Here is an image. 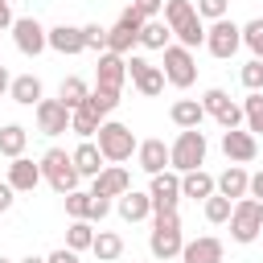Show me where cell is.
<instances>
[{"instance_id":"cell-1","label":"cell","mask_w":263,"mask_h":263,"mask_svg":"<svg viewBox=\"0 0 263 263\" xmlns=\"http://www.w3.org/2000/svg\"><path fill=\"white\" fill-rule=\"evenodd\" d=\"M164 25L173 29V37L189 49L205 45V21L197 16V4L193 0H164Z\"/></svg>"},{"instance_id":"cell-2","label":"cell","mask_w":263,"mask_h":263,"mask_svg":"<svg viewBox=\"0 0 263 263\" xmlns=\"http://www.w3.org/2000/svg\"><path fill=\"white\" fill-rule=\"evenodd\" d=\"M181 247H185V238H181V214L177 210H156L152 214V234H148V251H152V259H181Z\"/></svg>"},{"instance_id":"cell-3","label":"cell","mask_w":263,"mask_h":263,"mask_svg":"<svg viewBox=\"0 0 263 263\" xmlns=\"http://www.w3.org/2000/svg\"><path fill=\"white\" fill-rule=\"evenodd\" d=\"M95 144H99V152H103L111 164L132 160V152L140 148V140L132 136V127H127V123H119V119H103V127H99V136H95Z\"/></svg>"},{"instance_id":"cell-4","label":"cell","mask_w":263,"mask_h":263,"mask_svg":"<svg viewBox=\"0 0 263 263\" xmlns=\"http://www.w3.org/2000/svg\"><path fill=\"white\" fill-rule=\"evenodd\" d=\"M205 132L201 127H181V136L168 144V156H173V168L177 173H189V168H201L205 164Z\"/></svg>"},{"instance_id":"cell-5","label":"cell","mask_w":263,"mask_h":263,"mask_svg":"<svg viewBox=\"0 0 263 263\" xmlns=\"http://www.w3.org/2000/svg\"><path fill=\"white\" fill-rule=\"evenodd\" d=\"M263 234V201H255L251 193L247 197H238L234 201V210H230V238L234 242H255Z\"/></svg>"},{"instance_id":"cell-6","label":"cell","mask_w":263,"mask_h":263,"mask_svg":"<svg viewBox=\"0 0 263 263\" xmlns=\"http://www.w3.org/2000/svg\"><path fill=\"white\" fill-rule=\"evenodd\" d=\"M164 78H168V86H177V90H189L193 82H197V58H193V49L189 45H164Z\"/></svg>"},{"instance_id":"cell-7","label":"cell","mask_w":263,"mask_h":263,"mask_svg":"<svg viewBox=\"0 0 263 263\" xmlns=\"http://www.w3.org/2000/svg\"><path fill=\"white\" fill-rule=\"evenodd\" d=\"M41 177L49 181V189L53 193H70V189H78V168H74V156L70 152H62V148H49L45 156H41Z\"/></svg>"},{"instance_id":"cell-8","label":"cell","mask_w":263,"mask_h":263,"mask_svg":"<svg viewBox=\"0 0 263 263\" xmlns=\"http://www.w3.org/2000/svg\"><path fill=\"white\" fill-rule=\"evenodd\" d=\"M238 45H242V25H234L230 16L210 21V29H205V49H210L218 62L234 58V53H238Z\"/></svg>"},{"instance_id":"cell-9","label":"cell","mask_w":263,"mask_h":263,"mask_svg":"<svg viewBox=\"0 0 263 263\" xmlns=\"http://www.w3.org/2000/svg\"><path fill=\"white\" fill-rule=\"evenodd\" d=\"M12 41L25 58H37L41 49H49V29L37 21V16H16L12 21Z\"/></svg>"},{"instance_id":"cell-10","label":"cell","mask_w":263,"mask_h":263,"mask_svg":"<svg viewBox=\"0 0 263 263\" xmlns=\"http://www.w3.org/2000/svg\"><path fill=\"white\" fill-rule=\"evenodd\" d=\"M201 107H205V115H214V119L222 123V132H230V127L242 123V107L230 103V95H226L222 86H210V90L201 95Z\"/></svg>"},{"instance_id":"cell-11","label":"cell","mask_w":263,"mask_h":263,"mask_svg":"<svg viewBox=\"0 0 263 263\" xmlns=\"http://www.w3.org/2000/svg\"><path fill=\"white\" fill-rule=\"evenodd\" d=\"M33 115H37V132H41V136H62V132H70V107H66L62 99H41V103L33 107Z\"/></svg>"},{"instance_id":"cell-12","label":"cell","mask_w":263,"mask_h":263,"mask_svg":"<svg viewBox=\"0 0 263 263\" xmlns=\"http://www.w3.org/2000/svg\"><path fill=\"white\" fill-rule=\"evenodd\" d=\"M148 197H152V214L156 210H177V201H181V173L177 168L156 173L152 185H148Z\"/></svg>"},{"instance_id":"cell-13","label":"cell","mask_w":263,"mask_h":263,"mask_svg":"<svg viewBox=\"0 0 263 263\" xmlns=\"http://www.w3.org/2000/svg\"><path fill=\"white\" fill-rule=\"evenodd\" d=\"M127 74H132V82H136V90L144 95V99H156L160 90H164V70L160 66H152V62H144V58H127Z\"/></svg>"},{"instance_id":"cell-14","label":"cell","mask_w":263,"mask_h":263,"mask_svg":"<svg viewBox=\"0 0 263 263\" xmlns=\"http://www.w3.org/2000/svg\"><path fill=\"white\" fill-rule=\"evenodd\" d=\"M222 152H226L230 164H247V160H255V156H259L255 132H247V127H230V132H222Z\"/></svg>"},{"instance_id":"cell-15","label":"cell","mask_w":263,"mask_h":263,"mask_svg":"<svg viewBox=\"0 0 263 263\" xmlns=\"http://www.w3.org/2000/svg\"><path fill=\"white\" fill-rule=\"evenodd\" d=\"M123 82H127V58H123V53L103 49V53H99V66H95V86L123 90Z\"/></svg>"},{"instance_id":"cell-16","label":"cell","mask_w":263,"mask_h":263,"mask_svg":"<svg viewBox=\"0 0 263 263\" xmlns=\"http://www.w3.org/2000/svg\"><path fill=\"white\" fill-rule=\"evenodd\" d=\"M127 189H132V177H127L123 164H107V168L90 181V193H95V197H123Z\"/></svg>"},{"instance_id":"cell-17","label":"cell","mask_w":263,"mask_h":263,"mask_svg":"<svg viewBox=\"0 0 263 263\" xmlns=\"http://www.w3.org/2000/svg\"><path fill=\"white\" fill-rule=\"evenodd\" d=\"M136 160H140V168H144L148 177H156V173L173 168V156H168V144H164V140H140Z\"/></svg>"},{"instance_id":"cell-18","label":"cell","mask_w":263,"mask_h":263,"mask_svg":"<svg viewBox=\"0 0 263 263\" xmlns=\"http://www.w3.org/2000/svg\"><path fill=\"white\" fill-rule=\"evenodd\" d=\"M41 181H45V177H41V160L33 164L29 156H16V160L8 164V185H12L16 193H33Z\"/></svg>"},{"instance_id":"cell-19","label":"cell","mask_w":263,"mask_h":263,"mask_svg":"<svg viewBox=\"0 0 263 263\" xmlns=\"http://www.w3.org/2000/svg\"><path fill=\"white\" fill-rule=\"evenodd\" d=\"M222 255H226L222 238H214V234H201L181 247V263H222Z\"/></svg>"},{"instance_id":"cell-20","label":"cell","mask_w":263,"mask_h":263,"mask_svg":"<svg viewBox=\"0 0 263 263\" xmlns=\"http://www.w3.org/2000/svg\"><path fill=\"white\" fill-rule=\"evenodd\" d=\"M49 49H58V53H66V58L82 53V49H86L82 25H53V29H49Z\"/></svg>"},{"instance_id":"cell-21","label":"cell","mask_w":263,"mask_h":263,"mask_svg":"<svg viewBox=\"0 0 263 263\" xmlns=\"http://www.w3.org/2000/svg\"><path fill=\"white\" fill-rule=\"evenodd\" d=\"M70 156H74V168H78V177H90V181H95V177L107 168V164H103L107 156L99 152V144H95V140H82V144H78Z\"/></svg>"},{"instance_id":"cell-22","label":"cell","mask_w":263,"mask_h":263,"mask_svg":"<svg viewBox=\"0 0 263 263\" xmlns=\"http://www.w3.org/2000/svg\"><path fill=\"white\" fill-rule=\"evenodd\" d=\"M210 193H218V177H210L205 168H189V173H181V197L205 201Z\"/></svg>"},{"instance_id":"cell-23","label":"cell","mask_w":263,"mask_h":263,"mask_svg":"<svg viewBox=\"0 0 263 263\" xmlns=\"http://www.w3.org/2000/svg\"><path fill=\"white\" fill-rule=\"evenodd\" d=\"M115 210H119L123 222H144V218H152V197L140 193V189H127V193L115 201Z\"/></svg>"},{"instance_id":"cell-24","label":"cell","mask_w":263,"mask_h":263,"mask_svg":"<svg viewBox=\"0 0 263 263\" xmlns=\"http://www.w3.org/2000/svg\"><path fill=\"white\" fill-rule=\"evenodd\" d=\"M8 99L21 103V107H37L41 103V78L37 74H16L12 86H8Z\"/></svg>"},{"instance_id":"cell-25","label":"cell","mask_w":263,"mask_h":263,"mask_svg":"<svg viewBox=\"0 0 263 263\" xmlns=\"http://www.w3.org/2000/svg\"><path fill=\"white\" fill-rule=\"evenodd\" d=\"M247 189H251V173H247L242 164H230V168L218 177V193H222V197H230V201L247 197Z\"/></svg>"},{"instance_id":"cell-26","label":"cell","mask_w":263,"mask_h":263,"mask_svg":"<svg viewBox=\"0 0 263 263\" xmlns=\"http://www.w3.org/2000/svg\"><path fill=\"white\" fill-rule=\"evenodd\" d=\"M168 119H173L177 127H201L205 107H201V99H177V103L168 107Z\"/></svg>"},{"instance_id":"cell-27","label":"cell","mask_w":263,"mask_h":263,"mask_svg":"<svg viewBox=\"0 0 263 263\" xmlns=\"http://www.w3.org/2000/svg\"><path fill=\"white\" fill-rule=\"evenodd\" d=\"M99 127H103V115H99L90 103H82V107H74V111H70V132H78L82 140L99 136Z\"/></svg>"},{"instance_id":"cell-28","label":"cell","mask_w":263,"mask_h":263,"mask_svg":"<svg viewBox=\"0 0 263 263\" xmlns=\"http://www.w3.org/2000/svg\"><path fill=\"white\" fill-rule=\"evenodd\" d=\"M25 144H29V132L21 123H4L0 127V156L16 160V156H25Z\"/></svg>"},{"instance_id":"cell-29","label":"cell","mask_w":263,"mask_h":263,"mask_svg":"<svg viewBox=\"0 0 263 263\" xmlns=\"http://www.w3.org/2000/svg\"><path fill=\"white\" fill-rule=\"evenodd\" d=\"M132 45H140V29H132V25L115 21V29H107V49L127 58V53H132Z\"/></svg>"},{"instance_id":"cell-30","label":"cell","mask_w":263,"mask_h":263,"mask_svg":"<svg viewBox=\"0 0 263 263\" xmlns=\"http://www.w3.org/2000/svg\"><path fill=\"white\" fill-rule=\"evenodd\" d=\"M66 247H70V251H90V247H95L90 218H70V226H66Z\"/></svg>"},{"instance_id":"cell-31","label":"cell","mask_w":263,"mask_h":263,"mask_svg":"<svg viewBox=\"0 0 263 263\" xmlns=\"http://www.w3.org/2000/svg\"><path fill=\"white\" fill-rule=\"evenodd\" d=\"M90 251H95V259H99V263H115V259L123 255V238H119L115 230H99Z\"/></svg>"},{"instance_id":"cell-32","label":"cell","mask_w":263,"mask_h":263,"mask_svg":"<svg viewBox=\"0 0 263 263\" xmlns=\"http://www.w3.org/2000/svg\"><path fill=\"white\" fill-rule=\"evenodd\" d=\"M168 37H173V29H168L164 21H156V16L144 21V29H140V45H144V49H164Z\"/></svg>"},{"instance_id":"cell-33","label":"cell","mask_w":263,"mask_h":263,"mask_svg":"<svg viewBox=\"0 0 263 263\" xmlns=\"http://www.w3.org/2000/svg\"><path fill=\"white\" fill-rule=\"evenodd\" d=\"M86 95H90V86H86L82 78H74V74H70V78H62V86H58V99H62L70 111H74V107H82V103H86Z\"/></svg>"},{"instance_id":"cell-34","label":"cell","mask_w":263,"mask_h":263,"mask_svg":"<svg viewBox=\"0 0 263 263\" xmlns=\"http://www.w3.org/2000/svg\"><path fill=\"white\" fill-rule=\"evenodd\" d=\"M201 205H205V222H210V226H222V222H230V210H234V201H230V197H222V193H210Z\"/></svg>"},{"instance_id":"cell-35","label":"cell","mask_w":263,"mask_h":263,"mask_svg":"<svg viewBox=\"0 0 263 263\" xmlns=\"http://www.w3.org/2000/svg\"><path fill=\"white\" fill-rule=\"evenodd\" d=\"M242 123L247 132H263V90H251L242 99Z\"/></svg>"},{"instance_id":"cell-36","label":"cell","mask_w":263,"mask_h":263,"mask_svg":"<svg viewBox=\"0 0 263 263\" xmlns=\"http://www.w3.org/2000/svg\"><path fill=\"white\" fill-rule=\"evenodd\" d=\"M86 103L107 119L115 107H119V90H111V86H90V95H86Z\"/></svg>"},{"instance_id":"cell-37","label":"cell","mask_w":263,"mask_h":263,"mask_svg":"<svg viewBox=\"0 0 263 263\" xmlns=\"http://www.w3.org/2000/svg\"><path fill=\"white\" fill-rule=\"evenodd\" d=\"M90 201H95L90 189H70L66 193V214L70 218H90Z\"/></svg>"},{"instance_id":"cell-38","label":"cell","mask_w":263,"mask_h":263,"mask_svg":"<svg viewBox=\"0 0 263 263\" xmlns=\"http://www.w3.org/2000/svg\"><path fill=\"white\" fill-rule=\"evenodd\" d=\"M242 45H247L255 58H263V16H255V21L242 25Z\"/></svg>"},{"instance_id":"cell-39","label":"cell","mask_w":263,"mask_h":263,"mask_svg":"<svg viewBox=\"0 0 263 263\" xmlns=\"http://www.w3.org/2000/svg\"><path fill=\"white\" fill-rule=\"evenodd\" d=\"M238 78H242L247 90H263V58H251V62L238 70Z\"/></svg>"},{"instance_id":"cell-40","label":"cell","mask_w":263,"mask_h":263,"mask_svg":"<svg viewBox=\"0 0 263 263\" xmlns=\"http://www.w3.org/2000/svg\"><path fill=\"white\" fill-rule=\"evenodd\" d=\"M82 41H86V49L103 53V49H107V29H103L99 21H90V25H82Z\"/></svg>"},{"instance_id":"cell-41","label":"cell","mask_w":263,"mask_h":263,"mask_svg":"<svg viewBox=\"0 0 263 263\" xmlns=\"http://www.w3.org/2000/svg\"><path fill=\"white\" fill-rule=\"evenodd\" d=\"M230 12V0H197V16L201 21H222Z\"/></svg>"},{"instance_id":"cell-42","label":"cell","mask_w":263,"mask_h":263,"mask_svg":"<svg viewBox=\"0 0 263 263\" xmlns=\"http://www.w3.org/2000/svg\"><path fill=\"white\" fill-rule=\"evenodd\" d=\"M90 197H95V193H90ZM107 214H111V197H95V201H90V222H103Z\"/></svg>"},{"instance_id":"cell-43","label":"cell","mask_w":263,"mask_h":263,"mask_svg":"<svg viewBox=\"0 0 263 263\" xmlns=\"http://www.w3.org/2000/svg\"><path fill=\"white\" fill-rule=\"evenodd\" d=\"M132 4H136V12H140L144 21H152V16L164 8V0H132Z\"/></svg>"},{"instance_id":"cell-44","label":"cell","mask_w":263,"mask_h":263,"mask_svg":"<svg viewBox=\"0 0 263 263\" xmlns=\"http://www.w3.org/2000/svg\"><path fill=\"white\" fill-rule=\"evenodd\" d=\"M45 263H78V251L58 247V251H49V255H45Z\"/></svg>"},{"instance_id":"cell-45","label":"cell","mask_w":263,"mask_h":263,"mask_svg":"<svg viewBox=\"0 0 263 263\" xmlns=\"http://www.w3.org/2000/svg\"><path fill=\"white\" fill-rule=\"evenodd\" d=\"M119 21H123V25H132V29H144V16L136 12V4H127V8L119 12Z\"/></svg>"},{"instance_id":"cell-46","label":"cell","mask_w":263,"mask_h":263,"mask_svg":"<svg viewBox=\"0 0 263 263\" xmlns=\"http://www.w3.org/2000/svg\"><path fill=\"white\" fill-rule=\"evenodd\" d=\"M12 201H16V189H12L8 181H0V214H4V210H12Z\"/></svg>"},{"instance_id":"cell-47","label":"cell","mask_w":263,"mask_h":263,"mask_svg":"<svg viewBox=\"0 0 263 263\" xmlns=\"http://www.w3.org/2000/svg\"><path fill=\"white\" fill-rule=\"evenodd\" d=\"M12 21H16V16H12V4H8V0H0V33H4V29H12Z\"/></svg>"},{"instance_id":"cell-48","label":"cell","mask_w":263,"mask_h":263,"mask_svg":"<svg viewBox=\"0 0 263 263\" xmlns=\"http://www.w3.org/2000/svg\"><path fill=\"white\" fill-rule=\"evenodd\" d=\"M247 193H251L255 201H263V173H255V177H251V189H247Z\"/></svg>"},{"instance_id":"cell-49","label":"cell","mask_w":263,"mask_h":263,"mask_svg":"<svg viewBox=\"0 0 263 263\" xmlns=\"http://www.w3.org/2000/svg\"><path fill=\"white\" fill-rule=\"evenodd\" d=\"M8 86H12V74H8V66H0V95H8Z\"/></svg>"},{"instance_id":"cell-50","label":"cell","mask_w":263,"mask_h":263,"mask_svg":"<svg viewBox=\"0 0 263 263\" xmlns=\"http://www.w3.org/2000/svg\"><path fill=\"white\" fill-rule=\"evenodd\" d=\"M21 263H45V259H41V255H25Z\"/></svg>"},{"instance_id":"cell-51","label":"cell","mask_w":263,"mask_h":263,"mask_svg":"<svg viewBox=\"0 0 263 263\" xmlns=\"http://www.w3.org/2000/svg\"><path fill=\"white\" fill-rule=\"evenodd\" d=\"M164 263H181V259H164Z\"/></svg>"},{"instance_id":"cell-52","label":"cell","mask_w":263,"mask_h":263,"mask_svg":"<svg viewBox=\"0 0 263 263\" xmlns=\"http://www.w3.org/2000/svg\"><path fill=\"white\" fill-rule=\"evenodd\" d=\"M0 263H12V259H4V255H0Z\"/></svg>"}]
</instances>
